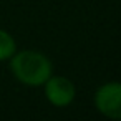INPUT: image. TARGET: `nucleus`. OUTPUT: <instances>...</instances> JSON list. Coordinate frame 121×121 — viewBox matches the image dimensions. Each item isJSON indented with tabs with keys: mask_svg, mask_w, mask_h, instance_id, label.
<instances>
[{
	"mask_svg": "<svg viewBox=\"0 0 121 121\" xmlns=\"http://www.w3.org/2000/svg\"><path fill=\"white\" fill-rule=\"evenodd\" d=\"M10 61V71L17 81L25 86L38 88L53 75L50 58L38 50H20L15 52Z\"/></svg>",
	"mask_w": 121,
	"mask_h": 121,
	"instance_id": "nucleus-1",
	"label": "nucleus"
},
{
	"mask_svg": "<svg viewBox=\"0 0 121 121\" xmlns=\"http://www.w3.org/2000/svg\"><path fill=\"white\" fill-rule=\"evenodd\" d=\"M95 108L104 118L121 121V81H108L95 91Z\"/></svg>",
	"mask_w": 121,
	"mask_h": 121,
	"instance_id": "nucleus-2",
	"label": "nucleus"
},
{
	"mask_svg": "<svg viewBox=\"0 0 121 121\" xmlns=\"http://www.w3.org/2000/svg\"><path fill=\"white\" fill-rule=\"evenodd\" d=\"M43 91L48 103L56 108H65L71 104L76 96V88L73 81L63 75H52L43 83Z\"/></svg>",
	"mask_w": 121,
	"mask_h": 121,
	"instance_id": "nucleus-3",
	"label": "nucleus"
},
{
	"mask_svg": "<svg viewBox=\"0 0 121 121\" xmlns=\"http://www.w3.org/2000/svg\"><path fill=\"white\" fill-rule=\"evenodd\" d=\"M17 52L15 38L4 28H0V61H9Z\"/></svg>",
	"mask_w": 121,
	"mask_h": 121,
	"instance_id": "nucleus-4",
	"label": "nucleus"
}]
</instances>
